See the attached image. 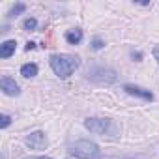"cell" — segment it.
I'll list each match as a JSON object with an SVG mask.
<instances>
[{
    "label": "cell",
    "mask_w": 159,
    "mask_h": 159,
    "mask_svg": "<svg viewBox=\"0 0 159 159\" xmlns=\"http://www.w3.org/2000/svg\"><path fill=\"white\" fill-rule=\"evenodd\" d=\"M52 71L60 77V79H67L79 66H81V58L73 56V54H52L49 58Z\"/></svg>",
    "instance_id": "1"
},
{
    "label": "cell",
    "mask_w": 159,
    "mask_h": 159,
    "mask_svg": "<svg viewBox=\"0 0 159 159\" xmlns=\"http://www.w3.org/2000/svg\"><path fill=\"white\" fill-rule=\"evenodd\" d=\"M67 153L75 159H99L101 157L99 146L92 140H77V142L69 144Z\"/></svg>",
    "instance_id": "2"
},
{
    "label": "cell",
    "mask_w": 159,
    "mask_h": 159,
    "mask_svg": "<svg viewBox=\"0 0 159 159\" xmlns=\"http://www.w3.org/2000/svg\"><path fill=\"white\" fill-rule=\"evenodd\" d=\"M84 127L90 131V133H96V135H109V137H114L118 135V127L114 125L112 120L109 118H86L84 120Z\"/></svg>",
    "instance_id": "3"
},
{
    "label": "cell",
    "mask_w": 159,
    "mask_h": 159,
    "mask_svg": "<svg viewBox=\"0 0 159 159\" xmlns=\"http://www.w3.org/2000/svg\"><path fill=\"white\" fill-rule=\"evenodd\" d=\"M88 79L98 84H112L116 81V71L107 66H94L88 71Z\"/></svg>",
    "instance_id": "4"
},
{
    "label": "cell",
    "mask_w": 159,
    "mask_h": 159,
    "mask_svg": "<svg viewBox=\"0 0 159 159\" xmlns=\"http://www.w3.org/2000/svg\"><path fill=\"white\" fill-rule=\"evenodd\" d=\"M25 144H26L30 150H45V148H47V137H45L43 131H34V133L26 135Z\"/></svg>",
    "instance_id": "5"
},
{
    "label": "cell",
    "mask_w": 159,
    "mask_h": 159,
    "mask_svg": "<svg viewBox=\"0 0 159 159\" xmlns=\"http://www.w3.org/2000/svg\"><path fill=\"white\" fill-rule=\"evenodd\" d=\"M124 90L129 94V96H135V98H140L144 101H153V94L146 88H140V86H135V84H125Z\"/></svg>",
    "instance_id": "6"
},
{
    "label": "cell",
    "mask_w": 159,
    "mask_h": 159,
    "mask_svg": "<svg viewBox=\"0 0 159 159\" xmlns=\"http://www.w3.org/2000/svg\"><path fill=\"white\" fill-rule=\"evenodd\" d=\"M0 88H2V92L6 96H19L21 94L19 84L13 81V79H10V77H4L2 81H0Z\"/></svg>",
    "instance_id": "7"
},
{
    "label": "cell",
    "mask_w": 159,
    "mask_h": 159,
    "mask_svg": "<svg viewBox=\"0 0 159 159\" xmlns=\"http://www.w3.org/2000/svg\"><path fill=\"white\" fill-rule=\"evenodd\" d=\"M17 49V41L15 39H8L0 45V58H10Z\"/></svg>",
    "instance_id": "8"
},
{
    "label": "cell",
    "mask_w": 159,
    "mask_h": 159,
    "mask_svg": "<svg viewBox=\"0 0 159 159\" xmlns=\"http://www.w3.org/2000/svg\"><path fill=\"white\" fill-rule=\"evenodd\" d=\"M66 41L69 45H79L83 41V30H79V28H73L69 32H66Z\"/></svg>",
    "instance_id": "9"
},
{
    "label": "cell",
    "mask_w": 159,
    "mask_h": 159,
    "mask_svg": "<svg viewBox=\"0 0 159 159\" xmlns=\"http://www.w3.org/2000/svg\"><path fill=\"white\" fill-rule=\"evenodd\" d=\"M21 75L26 77V79L36 77V75H38V66H36V64H25V66L21 67Z\"/></svg>",
    "instance_id": "10"
},
{
    "label": "cell",
    "mask_w": 159,
    "mask_h": 159,
    "mask_svg": "<svg viewBox=\"0 0 159 159\" xmlns=\"http://www.w3.org/2000/svg\"><path fill=\"white\" fill-rule=\"evenodd\" d=\"M25 10H26V4L19 2V4H15V6L11 8V11H10V17H17V15H21Z\"/></svg>",
    "instance_id": "11"
},
{
    "label": "cell",
    "mask_w": 159,
    "mask_h": 159,
    "mask_svg": "<svg viewBox=\"0 0 159 159\" xmlns=\"http://www.w3.org/2000/svg\"><path fill=\"white\" fill-rule=\"evenodd\" d=\"M23 28L28 30V32H30V30H36V28H38V21H36L34 17H28V19L23 23Z\"/></svg>",
    "instance_id": "12"
},
{
    "label": "cell",
    "mask_w": 159,
    "mask_h": 159,
    "mask_svg": "<svg viewBox=\"0 0 159 159\" xmlns=\"http://www.w3.org/2000/svg\"><path fill=\"white\" fill-rule=\"evenodd\" d=\"M90 47H92L94 51H101V49L105 47V41H103L101 38H94V39L90 41Z\"/></svg>",
    "instance_id": "13"
},
{
    "label": "cell",
    "mask_w": 159,
    "mask_h": 159,
    "mask_svg": "<svg viewBox=\"0 0 159 159\" xmlns=\"http://www.w3.org/2000/svg\"><path fill=\"white\" fill-rule=\"evenodd\" d=\"M10 124H11V118H10L8 114H2V116H0V127H2V129H6Z\"/></svg>",
    "instance_id": "14"
},
{
    "label": "cell",
    "mask_w": 159,
    "mask_h": 159,
    "mask_svg": "<svg viewBox=\"0 0 159 159\" xmlns=\"http://www.w3.org/2000/svg\"><path fill=\"white\" fill-rule=\"evenodd\" d=\"M131 58H133L135 62H140V60L144 58V54H142L140 51H133V52H131Z\"/></svg>",
    "instance_id": "15"
},
{
    "label": "cell",
    "mask_w": 159,
    "mask_h": 159,
    "mask_svg": "<svg viewBox=\"0 0 159 159\" xmlns=\"http://www.w3.org/2000/svg\"><path fill=\"white\" fill-rule=\"evenodd\" d=\"M152 52H153V58H155V60H157V64H159V45H155Z\"/></svg>",
    "instance_id": "16"
},
{
    "label": "cell",
    "mask_w": 159,
    "mask_h": 159,
    "mask_svg": "<svg viewBox=\"0 0 159 159\" xmlns=\"http://www.w3.org/2000/svg\"><path fill=\"white\" fill-rule=\"evenodd\" d=\"M34 47H36V43H32V41H28V43H26V51H32Z\"/></svg>",
    "instance_id": "17"
},
{
    "label": "cell",
    "mask_w": 159,
    "mask_h": 159,
    "mask_svg": "<svg viewBox=\"0 0 159 159\" xmlns=\"http://www.w3.org/2000/svg\"><path fill=\"white\" fill-rule=\"evenodd\" d=\"M28 159H52V157H47V155H38V157H28Z\"/></svg>",
    "instance_id": "18"
}]
</instances>
